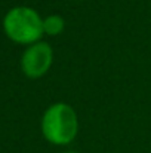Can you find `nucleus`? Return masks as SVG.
<instances>
[{"label": "nucleus", "instance_id": "obj_1", "mask_svg": "<svg viewBox=\"0 0 151 153\" xmlns=\"http://www.w3.org/2000/svg\"><path fill=\"white\" fill-rule=\"evenodd\" d=\"M79 116L73 105L58 101L50 104L43 111L40 120V131L43 138L53 146H68L79 134Z\"/></svg>", "mask_w": 151, "mask_h": 153}, {"label": "nucleus", "instance_id": "obj_2", "mask_svg": "<svg viewBox=\"0 0 151 153\" xmlns=\"http://www.w3.org/2000/svg\"><path fill=\"white\" fill-rule=\"evenodd\" d=\"M4 34L18 45L30 46L45 36L42 15L30 6H16L3 18Z\"/></svg>", "mask_w": 151, "mask_h": 153}, {"label": "nucleus", "instance_id": "obj_3", "mask_svg": "<svg viewBox=\"0 0 151 153\" xmlns=\"http://www.w3.org/2000/svg\"><path fill=\"white\" fill-rule=\"evenodd\" d=\"M53 64V49L48 42H36L22 52L21 70L28 79H40L49 73Z\"/></svg>", "mask_w": 151, "mask_h": 153}, {"label": "nucleus", "instance_id": "obj_5", "mask_svg": "<svg viewBox=\"0 0 151 153\" xmlns=\"http://www.w3.org/2000/svg\"><path fill=\"white\" fill-rule=\"evenodd\" d=\"M61 153H80V152H77V150H64Z\"/></svg>", "mask_w": 151, "mask_h": 153}, {"label": "nucleus", "instance_id": "obj_4", "mask_svg": "<svg viewBox=\"0 0 151 153\" xmlns=\"http://www.w3.org/2000/svg\"><path fill=\"white\" fill-rule=\"evenodd\" d=\"M65 30V19L58 13H50L43 18V31L49 37H56Z\"/></svg>", "mask_w": 151, "mask_h": 153}, {"label": "nucleus", "instance_id": "obj_6", "mask_svg": "<svg viewBox=\"0 0 151 153\" xmlns=\"http://www.w3.org/2000/svg\"><path fill=\"white\" fill-rule=\"evenodd\" d=\"M71 1H80V0H71Z\"/></svg>", "mask_w": 151, "mask_h": 153}]
</instances>
